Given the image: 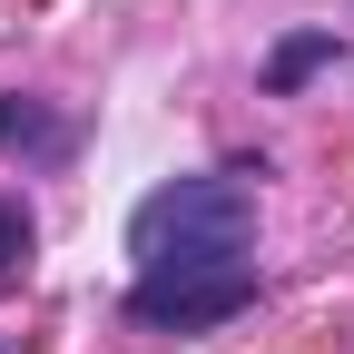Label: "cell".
<instances>
[{
  "mask_svg": "<svg viewBox=\"0 0 354 354\" xmlns=\"http://www.w3.org/2000/svg\"><path fill=\"white\" fill-rule=\"evenodd\" d=\"M246 236H256L246 167L167 177V187H148L138 216H128V256H138V276H216V266H246Z\"/></svg>",
  "mask_w": 354,
  "mask_h": 354,
  "instance_id": "6da1fadb",
  "label": "cell"
},
{
  "mask_svg": "<svg viewBox=\"0 0 354 354\" xmlns=\"http://www.w3.org/2000/svg\"><path fill=\"white\" fill-rule=\"evenodd\" d=\"M256 305V266H216V276H138L128 286V315L138 325H177V335H197V325H227Z\"/></svg>",
  "mask_w": 354,
  "mask_h": 354,
  "instance_id": "7a4b0ae2",
  "label": "cell"
},
{
  "mask_svg": "<svg viewBox=\"0 0 354 354\" xmlns=\"http://www.w3.org/2000/svg\"><path fill=\"white\" fill-rule=\"evenodd\" d=\"M325 59H335V30H305V39H286V50L266 59V88H305Z\"/></svg>",
  "mask_w": 354,
  "mask_h": 354,
  "instance_id": "3957f363",
  "label": "cell"
},
{
  "mask_svg": "<svg viewBox=\"0 0 354 354\" xmlns=\"http://www.w3.org/2000/svg\"><path fill=\"white\" fill-rule=\"evenodd\" d=\"M30 266V216H20V197H0V286H10Z\"/></svg>",
  "mask_w": 354,
  "mask_h": 354,
  "instance_id": "277c9868",
  "label": "cell"
},
{
  "mask_svg": "<svg viewBox=\"0 0 354 354\" xmlns=\"http://www.w3.org/2000/svg\"><path fill=\"white\" fill-rule=\"evenodd\" d=\"M10 138H39V148H59V128L39 118L30 99H0V148H10Z\"/></svg>",
  "mask_w": 354,
  "mask_h": 354,
  "instance_id": "5b68a950",
  "label": "cell"
}]
</instances>
